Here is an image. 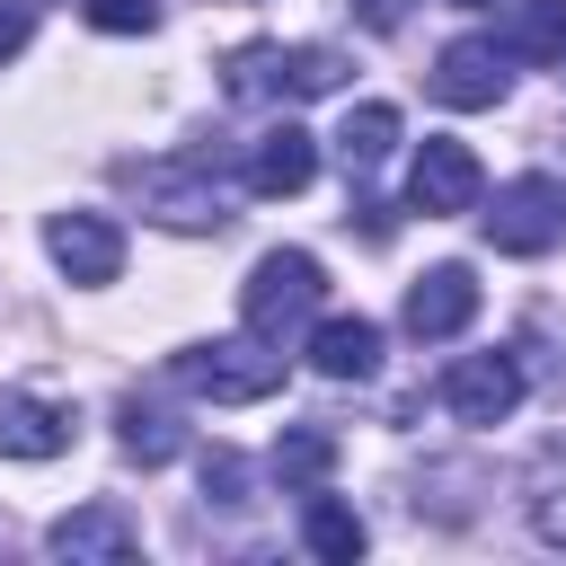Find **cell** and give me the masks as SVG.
Here are the masks:
<instances>
[{
  "mask_svg": "<svg viewBox=\"0 0 566 566\" xmlns=\"http://www.w3.org/2000/svg\"><path fill=\"white\" fill-rule=\"evenodd\" d=\"M168 380L186 398H212V407H256V398L283 389V354L265 336H203V345L168 354Z\"/></svg>",
  "mask_w": 566,
  "mask_h": 566,
  "instance_id": "cell-1",
  "label": "cell"
},
{
  "mask_svg": "<svg viewBox=\"0 0 566 566\" xmlns=\"http://www.w3.org/2000/svg\"><path fill=\"white\" fill-rule=\"evenodd\" d=\"M88 27L97 35H150L159 27V0H88Z\"/></svg>",
  "mask_w": 566,
  "mask_h": 566,
  "instance_id": "cell-21",
  "label": "cell"
},
{
  "mask_svg": "<svg viewBox=\"0 0 566 566\" xmlns=\"http://www.w3.org/2000/svg\"><path fill=\"white\" fill-rule=\"evenodd\" d=\"M486 239H495L504 256H548V248L566 239V186H557V177H513V186H495Z\"/></svg>",
  "mask_w": 566,
  "mask_h": 566,
  "instance_id": "cell-4",
  "label": "cell"
},
{
  "mask_svg": "<svg viewBox=\"0 0 566 566\" xmlns=\"http://www.w3.org/2000/svg\"><path fill=\"white\" fill-rule=\"evenodd\" d=\"M301 539H310L318 557H336V566H354L371 531H363V513H354V504H336V495H310V513H301Z\"/></svg>",
  "mask_w": 566,
  "mask_h": 566,
  "instance_id": "cell-18",
  "label": "cell"
},
{
  "mask_svg": "<svg viewBox=\"0 0 566 566\" xmlns=\"http://www.w3.org/2000/svg\"><path fill=\"white\" fill-rule=\"evenodd\" d=\"M142 203H150V221H168V230H221V221H230L212 159H159V168H142Z\"/></svg>",
  "mask_w": 566,
  "mask_h": 566,
  "instance_id": "cell-5",
  "label": "cell"
},
{
  "mask_svg": "<svg viewBox=\"0 0 566 566\" xmlns=\"http://www.w3.org/2000/svg\"><path fill=\"white\" fill-rule=\"evenodd\" d=\"M478 186H486V168H478L469 142H424L416 168H407V212H424V221L478 212Z\"/></svg>",
  "mask_w": 566,
  "mask_h": 566,
  "instance_id": "cell-6",
  "label": "cell"
},
{
  "mask_svg": "<svg viewBox=\"0 0 566 566\" xmlns=\"http://www.w3.org/2000/svg\"><path fill=\"white\" fill-rule=\"evenodd\" d=\"M318 292H327V265H318L310 248H274V256H256V274L239 283V318H248V336L292 345V336L310 327Z\"/></svg>",
  "mask_w": 566,
  "mask_h": 566,
  "instance_id": "cell-2",
  "label": "cell"
},
{
  "mask_svg": "<svg viewBox=\"0 0 566 566\" xmlns=\"http://www.w3.org/2000/svg\"><path fill=\"white\" fill-rule=\"evenodd\" d=\"M27 35H35V9H27V0H0V62H18Z\"/></svg>",
  "mask_w": 566,
  "mask_h": 566,
  "instance_id": "cell-23",
  "label": "cell"
},
{
  "mask_svg": "<svg viewBox=\"0 0 566 566\" xmlns=\"http://www.w3.org/2000/svg\"><path fill=\"white\" fill-rule=\"evenodd\" d=\"M531 531H539L548 548H566V469H557V460L531 478Z\"/></svg>",
  "mask_w": 566,
  "mask_h": 566,
  "instance_id": "cell-20",
  "label": "cell"
},
{
  "mask_svg": "<svg viewBox=\"0 0 566 566\" xmlns=\"http://www.w3.org/2000/svg\"><path fill=\"white\" fill-rule=\"evenodd\" d=\"M327 469H336V433H327V424H292V433L274 442V478H283V486H318Z\"/></svg>",
  "mask_w": 566,
  "mask_h": 566,
  "instance_id": "cell-19",
  "label": "cell"
},
{
  "mask_svg": "<svg viewBox=\"0 0 566 566\" xmlns=\"http://www.w3.org/2000/svg\"><path fill=\"white\" fill-rule=\"evenodd\" d=\"M389 150H398V106H380V97H371V106H354V115H345V133H336V159H345V177L380 168Z\"/></svg>",
  "mask_w": 566,
  "mask_h": 566,
  "instance_id": "cell-15",
  "label": "cell"
},
{
  "mask_svg": "<svg viewBox=\"0 0 566 566\" xmlns=\"http://www.w3.org/2000/svg\"><path fill=\"white\" fill-rule=\"evenodd\" d=\"M504 53H522V62H566V0H513Z\"/></svg>",
  "mask_w": 566,
  "mask_h": 566,
  "instance_id": "cell-17",
  "label": "cell"
},
{
  "mask_svg": "<svg viewBox=\"0 0 566 566\" xmlns=\"http://www.w3.org/2000/svg\"><path fill=\"white\" fill-rule=\"evenodd\" d=\"M53 451H71V407L0 389V460H53Z\"/></svg>",
  "mask_w": 566,
  "mask_h": 566,
  "instance_id": "cell-12",
  "label": "cell"
},
{
  "mask_svg": "<svg viewBox=\"0 0 566 566\" xmlns=\"http://www.w3.org/2000/svg\"><path fill=\"white\" fill-rule=\"evenodd\" d=\"M345 80V53L327 44H239L230 53V97H327Z\"/></svg>",
  "mask_w": 566,
  "mask_h": 566,
  "instance_id": "cell-3",
  "label": "cell"
},
{
  "mask_svg": "<svg viewBox=\"0 0 566 566\" xmlns=\"http://www.w3.org/2000/svg\"><path fill=\"white\" fill-rule=\"evenodd\" d=\"M44 248H53V265L71 283H115L124 274V230L106 212H53L44 221Z\"/></svg>",
  "mask_w": 566,
  "mask_h": 566,
  "instance_id": "cell-9",
  "label": "cell"
},
{
  "mask_svg": "<svg viewBox=\"0 0 566 566\" xmlns=\"http://www.w3.org/2000/svg\"><path fill=\"white\" fill-rule=\"evenodd\" d=\"M442 407H451L460 424H504V416L522 407V363H513V354H469V363H451V371H442Z\"/></svg>",
  "mask_w": 566,
  "mask_h": 566,
  "instance_id": "cell-8",
  "label": "cell"
},
{
  "mask_svg": "<svg viewBox=\"0 0 566 566\" xmlns=\"http://www.w3.org/2000/svg\"><path fill=\"white\" fill-rule=\"evenodd\" d=\"M115 442H124L142 469H159V460H177V442H186V433H177V416H168V407L124 398V407H115Z\"/></svg>",
  "mask_w": 566,
  "mask_h": 566,
  "instance_id": "cell-16",
  "label": "cell"
},
{
  "mask_svg": "<svg viewBox=\"0 0 566 566\" xmlns=\"http://www.w3.org/2000/svg\"><path fill=\"white\" fill-rule=\"evenodd\" d=\"M44 548H53V557H106V566H115V557L142 548V522H133L124 504H80V513H62V522L44 531Z\"/></svg>",
  "mask_w": 566,
  "mask_h": 566,
  "instance_id": "cell-11",
  "label": "cell"
},
{
  "mask_svg": "<svg viewBox=\"0 0 566 566\" xmlns=\"http://www.w3.org/2000/svg\"><path fill=\"white\" fill-rule=\"evenodd\" d=\"M398 318H407V336H416V345H442V336H460V327L478 318V274H469V265H433V274H416Z\"/></svg>",
  "mask_w": 566,
  "mask_h": 566,
  "instance_id": "cell-10",
  "label": "cell"
},
{
  "mask_svg": "<svg viewBox=\"0 0 566 566\" xmlns=\"http://www.w3.org/2000/svg\"><path fill=\"white\" fill-rule=\"evenodd\" d=\"M310 371L318 380H371L380 371V327L371 318H318L310 327Z\"/></svg>",
  "mask_w": 566,
  "mask_h": 566,
  "instance_id": "cell-14",
  "label": "cell"
},
{
  "mask_svg": "<svg viewBox=\"0 0 566 566\" xmlns=\"http://www.w3.org/2000/svg\"><path fill=\"white\" fill-rule=\"evenodd\" d=\"M504 62H513V53H504L495 35H460V44L433 53V97H442V106H504V88H513Z\"/></svg>",
  "mask_w": 566,
  "mask_h": 566,
  "instance_id": "cell-7",
  "label": "cell"
},
{
  "mask_svg": "<svg viewBox=\"0 0 566 566\" xmlns=\"http://www.w3.org/2000/svg\"><path fill=\"white\" fill-rule=\"evenodd\" d=\"M310 177H318V142H310L301 124L256 133V150H248V195H301Z\"/></svg>",
  "mask_w": 566,
  "mask_h": 566,
  "instance_id": "cell-13",
  "label": "cell"
},
{
  "mask_svg": "<svg viewBox=\"0 0 566 566\" xmlns=\"http://www.w3.org/2000/svg\"><path fill=\"white\" fill-rule=\"evenodd\" d=\"M451 9H486V0H451Z\"/></svg>",
  "mask_w": 566,
  "mask_h": 566,
  "instance_id": "cell-25",
  "label": "cell"
},
{
  "mask_svg": "<svg viewBox=\"0 0 566 566\" xmlns=\"http://www.w3.org/2000/svg\"><path fill=\"white\" fill-rule=\"evenodd\" d=\"M354 9H363L371 35H398V27H407V0H354Z\"/></svg>",
  "mask_w": 566,
  "mask_h": 566,
  "instance_id": "cell-24",
  "label": "cell"
},
{
  "mask_svg": "<svg viewBox=\"0 0 566 566\" xmlns=\"http://www.w3.org/2000/svg\"><path fill=\"white\" fill-rule=\"evenodd\" d=\"M239 486H248V469H239V451H203V495H221V504H248Z\"/></svg>",
  "mask_w": 566,
  "mask_h": 566,
  "instance_id": "cell-22",
  "label": "cell"
}]
</instances>
